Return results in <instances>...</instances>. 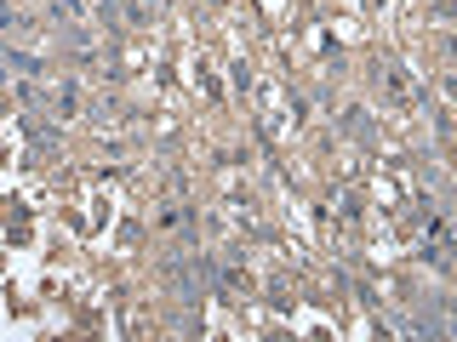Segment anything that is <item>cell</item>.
Masks as SVG:
<instances>
[{
    "label": "cell",
    "mask_w": 457,
    "mask_h": 342,
    "mask_svg": "<svg viewBox=\"0 0 457 342\" xmlns=\"http://www.w3.org/2000/svg\"><path fill=\"white\" fill-rule=\"evenodd\" d=\"M435 97H440V109H452V114H457V69H446V75L435 80Z\"/></svg>",
    "instance_id": "1"
},
{
    "label": "cell",
    "mask_w": 457,
    "mask_h": 342,
    "mask_svg": "<svg viewBox=\"0 0 457 342\" xmlns=\"http://www.w3.org/2000/svg\"><path fill=\"white\" fill-rule=\"evenodd\" d=\"M257 6H263L269 18H286V6H292V0H257Z\"/></svg>",
    "instance_id": "2"
},
{
    "label": "cell",
    "mask_w": 457,
    "mask_h": 342,
    "mask_svg": "<svg viewBox=\"0 0 457 342\" xmlns=\"http://www.w3.org/2000/svg\"><path fill=\"white\" fill-rule=\"evenodd\" d=\"M343 6H349L354 18H366V12H371V0H343Z\"/></svg>",
    "instance_id": "3"
}]
</instances>
